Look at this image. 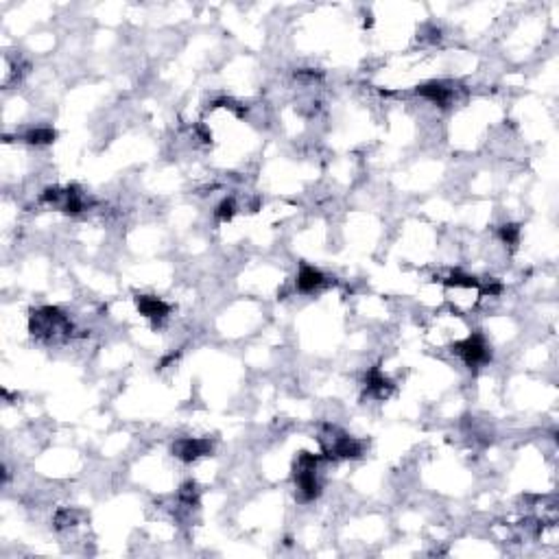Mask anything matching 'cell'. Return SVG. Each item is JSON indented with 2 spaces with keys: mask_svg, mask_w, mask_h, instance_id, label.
Instances as JSON below:
<instances>
[{
  "mask_svg": "<svg viewBox=\"0 0 559 559\" xmlns=\"http://www.w3.org/2000/svg\"><path fill=\"white\" fill-rule=\"evenodd\" d=\"M55 138H57V134H55V129H50V127H35L25 134V140L29 144H37V146L50 144V142H55Z\"/></svg>",
  "mask_w": 559,
  "mask_h": 559,
  "instance_id": "obj_10",
  "label": "cell"
},
{
  "mask_svg": "<svg viewBox=\"0 0 559 559\" xmlns=\"http://www.w3.org/2000/svg\"><path fill=\"white\" fill-rule=\"evenodd\" d=\"M179 498H181L188 507L197 505V502H199V490H197L195 483H186V485H181V490H179Z\"/></svg>",
  "mask_w": 559,
  "mask_h": 559,
  "instance_id": "obj_13",
  "label": "cell"
},
{
  "mask_svg": "<svg viewBox=\"0 0 559 559\" xmlns=\"http://www.w3.org/2000/svg\"><path fill=\"white\" fill-rule=\"evenodd\" d=\"M173 453L177 459H181L184 463H193L199 457H206L212 453V443L208 439H197V437H184L179 441H175Z\"/></svg>",
  "mask_w": 559,
  "mask_h": 559,
  "instance_id": "obj_5",
  "label": "cell"
},
{
  "mask_svg": "<svg viewBox=\"0 0 559 559\" xmlns=\"http://www.w3.org/2000/svg\"><path fill=\"white\" fill-rule=\"evenodd\" d=\"M455 352L465 361V365H470V367H478L492 359V352L481 334H470L468 339L455 343Z\"/></svg>",
  "mask_w": 559,
  "mask_h": 559,
  "instance_id": "obj_4",
  "label": "cell"
},
{
  "mask_svg": "<svg viewBox=\"0 0 559 559\" xmlns=\"http://www.w3.org/2000/svg\"><path fill=\"white\" fill-rule=\"evenodd\" d=\"M317 463H319V457L312 453H300L295 459L293 481H295V496L300 502H310L322 492L319 481H317Z\"/></svg>",
  "mask_w": 559,
  "mask_h": 559,
  "instance_id": "obj_1",
  "label": "cell"
},
{
  "mask_svg": "<svg viewBox=\"0 0 559 559\" xmlns=\"http://www.w3.org/2000/svg\"><path fill=\"white\" fill-rule=\"evenodd\" d=\"M324 273L315 267H302L300 273H297V280H295V287L300 293H312L315 289H319L324 284Z\"/></svg>",
  "mask_w": 559,
  "mask_h": 559,
  "instance_id": "obj_8",
  "label": "cell"
},
{
  "mask_svg": "<svg viewBox=\"0 0 559 559\" xmlns=\"http://www.w3.org/2000/svg\"><path fill=\"white\" fill-rule=\"evenodd\" d=\"M500 238H502V243L516 247L518 240H520V226H516V223H507V226H502L500 228Z\"/></svg>",
  "mask_w": 559,
  "mask_h": 559,
  "instance_id": "obj_12",
  "label": "cell"
},
{
  "mask_svg": "<svg viewBox=\"0 0 559 559\" xmlns=\"http://www.w3.org/2000/svg\"><path fill=\"white\" fill-rule=\"evenodd\" d=\"M417 95L439 107H448V103L453 101V90L441 81H428L424 85H417Z\"/></svg>",
  "mask_w": 559,
  "mask_h": 559,
  "instance_id": "obj_6",
  "label": "cell"
},
{
  "mask_svg": "<svg viewBox=\"0 0 559 559\" xmlns=\"http://www.w3.org/2000/svg\"><path fill=\"white\" fill-rule=\"evenodd\" d=\"M31 332L35 337H44V339H53L57 334H66L68 337L72 332V324L60 308L44 306L31 315Z\"/></svg>",
  "mask_w": 559,
  "mask_h": 559,
  "instance_id": "obj_2",
  "label": "cell"
},
{
  "mask_svg": "<svg viewBox=\"0 0 559 559\" xmlns=\"http://www.w3.org/2000/svg\"><path fill=\"white\" fill-rule=\"evenodd\" d=\"M236 214V203L234 199H223L216 208V219L219 221H230L232 216Z\"/></svg>",
  "mask_w": 559,
  "mask_h": 559,
  "instance_id": "obj_14",
  "label": "cell"
},
{
  "mask_svg": "<svg viewBox=\"0 0 559 559\" xmlns=\"http://www.w3.org/2000/svg\"><path fill=\"white\" fill-rule=\"evenodd\" d=\"M367 391L374 398H378V400H382V398H387L389 394H391V389H394V385H391V380L389 378H385V374L382 371L378 369V367H374L367 374Z\"/></svg>",
  "mask_w": 559,
  "mask_h": 559,
  "instance_id": "obj_9",
  "label": "cell"
},
{
  "mask_svg": "<svg viewBox=\"0 0 559 559\" xmlns=\"http://www.w3.org/2000/svg\"><path fill=\"white\" fill-rule=\"evenodd\" d=\"M446 284H448V287H455V289H459V287H463V289H478V287H481L476 277L463 275V273H455L450 280H446Z\"/></svg>",
  "mask_w": 559,
  "mask_h": 559,
  "instance_id": "obj_11",
  "label": "cell"
},
{
  "mask_svg": "<svg viewBox=\"0 0 559 559\" xmlns=\"http://www.w3.org/2000/svg\"><path fill=\"white\" fill-rule=\"evenodd\" d=\"M328 435H322V446H324V453L328 457H334V459H357L363 455V443L357 441L354 437L341 433L339 428L334 426H326Z\"/></svg>",
  "mask_w": 559,
  "mask_h": 559,
  "instance_id": "obj_3",
  "label": "cell"
},
{
  "mask_svg": "<svg viewBox=\"0 0 559 559\" xmlns=\"http://www.w3.org/2000/svg\"><path fill=\"white\" fill-rule=\"evenodd\" d=\"M136 306L140 310V315H144L146 319H153V322H160L164 319L166 315H169V304L162 302L160 297H153V295H138L136 297Z\"/></svg>",
  "mask_w": 559,
  "mask_h": 559,
  "instance_id": "obj_7",
  "label": "cell"
}]
</instances>
